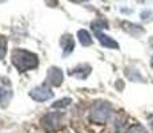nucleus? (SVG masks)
<instances>
[{
  "label": "nucleus",
  "instance_id": "6e6552de",
  "mask_svg": "<svg viewBox=\"0 0 153 133\" xmlns=\"http://www.w3.org/2000/svg\"><path fill=\"white\" fill-rule=\"evenodd\" d=\"M60 45L63 48V55L67 56L69 53H72L73 49H75V40L71 35H63L60 39Z\"/></svg>",
  "mask_w": 153,
  "mask_h": 133
},
{
  "label": "nucleus",
  "instance_id": "1a4fd4ad",
  "mask_svg": "<svg viewBox=\"0 0 153 133\" xmlns=\"http://www.w3.org/2000/svg\"><path fill=\"white\" fill-rule=\"evenodd\" d=\"M77 36H79V41L81 43L83 47H89L92 44V37H91V35L85 29H80L77 32Z\"/></svg>",
  "mask_w": 153,
  "mask_h": 133
},
{
  "label": "nucleus",
  "instance_id": "7ed1b4c3",
  "mask_svg": "<svg viewBox=\"0 0 153 133\" xmlns=\"http://www.w3.org/2000/svg\"><path fill=\"white\" fill-rule=\"evenodd\" d=\"M29 97L37 103H44L53 97V92H52V89L48 87V84H43V85H40V87H36L29 91Z\"/></svg>",
  "mask_w": 153,
  "mask_h": 133
},
{
  "label": "nucleus",
  "instance_id": "39448f33",
  "mask_svg": "<svg viewBox=\"0 0 153 133\" xmlns=\"http://www.w3.org/2000/svg\"><path fill=\"white\" fill-rule=\"evenodd\" d=\"M12 99V88L11 82L7 80H0V106L5 108Z\"/></svg>",
  "mask_w": 153,
  "mask_h": 133
},
{
  "label": "nucleus",
  "instance_id": "423d86ee",
  "mask_svg": "<svg viewBox=\"0 0 153 133\" xmlns=\"http://www.w3.org/2000/svg\"><path fill=\"white\" fill-rule=\"evenodd\" d=\"M64 75L63 71L57 67H51L47 72V84L52 85V87H60L63 84Z\"/></svg>",
  "mask_w": 153,
  "mask_h": 133
},
{
  "label": "nucleus",
  "instance_id": "f03ea898",
  "mask_svg": "<svg viewBox=\"0 0 153 133\" xmlns=\"http://www.w3.org/2000/svg\"><path fill=\"white\" fill-rule=\"evenodd\" d=\"M111 112L112 111H111L109 104H107V103H104V101H99L91 109V119L97 124H102L109 119Z\"/></svg>",
  "mask_w": 153,
  "mask_h": 133
},
{
  "label": "nucleus",
  "instance_id": "9d476101",
  "mask_svg": "<svg viewBox=\"0 0 153 133\" xmlns=\"http://www.w3.org/2000/svg\"><path fill=\"white\" fill-rule=\"evenodd\" d=\"M71 103H72V100L68 99V97H65V99H61L59 100V101H56L52 104V108L56 109V108H65V106H68Z\"/></svg>",
  "mask_w": 153,
  "mask_h": 133
},
{
  "label": "nucleus",
  "instance_id": "f8f14e48",
  "mask_svg": "<svg viewBox=\"0 0 153 133\" xmlns=\"http://www.w3.org/2000/svg\"><path fill=\"white\" fill-rule=\"evenodd\" d=\"M126 133H146V131L144 129V126L139 125V124H134V125L129 126Z\"/></svg>",
  "mask_w": 153,
  "mask_h": 133
},
{
  "label": "nucleus",
  "instance_id": "0eeeda50",
  "mask_svg": "<svg viewBox=\"0 0 153 133\" xmlns=\"http://www.w3.org/2000/svg\"><path fill=\"white\" fill-rule=\"evenodd\" d=\"M95 35H96V37H97V40L100 41V44H101L102 47H105V48H112V49H117V48H119L117 41H114L112 37H109L108 35H105L104 32L95 31Z\"/></svg>",
  "mask_w": 153,
  "mask_h": 133
},
{
  "label": "nucleus",
  "instance_id": "9b49d317",
  "mask_svg": "<svg viewBox=\"0 0 153 133\" xmlns=\"http://www.w3.org/2000/svg\"><path fill=\"white\" fill-rule=\"evenodd\" d=\"M7 53V39L4 36H0V60L5 57Z\"/></svg>",
  "mask_w": 153,
  "mask_h": 133
},
{
  "label": "nucleus",
  "instance_id": "20e7f679",
  "mask_svg": "<svg viewBox=\"0 0 153 133\" xmlns=\"http://www.w3.org/2000/svg\"><path fill=\"white\" fill-rule=\"evenodd\" d=\"M42 124L44 128H47L48 131H57L63 125V114L61 113H48L47 116L43 117Z\"/></svg>",
  "mask_w": 153,
  "mask_h": 133
},
{
  "label": "nucleus",
  "instance_id": "f257e3e1",
  "mask_svg": "<svg viewBox=\"0 0 153 133\" xmlns=\"http://www.w3.org/2000/svg\"><path fill=\"white\" fill-rule=\"evenodd\" d=\"M11 60L19 72L33 69L39 65V57L35 53L25 51V49H15L11 55Z\"/></svg>",
  "mask_w": 153,
  "mask_h": 133
}]
</instances>
